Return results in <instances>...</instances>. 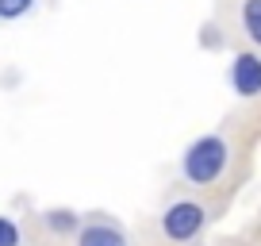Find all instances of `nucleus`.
Listing matches in <instances>:
<instances>
[{
    "instance_id": "39448f33",
    "label": "nucleus",
    "mask_w": 261,
    "mask_h": 246,
    "mask_svg": "<svg viewBox=\"0 0 261 246\" xmlns=\"http://www.w3.org/2000/svg\"><path fill=\"white\" fill-rule=\"evenodd\" d=\"M238 27H242L246 42L261 50V0H242L238 4Z\"/></svg>"
},
{
    "instance_id": "423d86ee",
    "label": "nucleus",
    "mask_w": 261,
    "mask_h": 246,
    "mask_svg": "<svg viewBox=\"0 0 261 246\" xmlns=\"http://www.w3.org/2000/svg\"><path fill=\"white\" fill-rule=\"evenodd\" d=\"M42 223H46V231H54V235H77L85 219L77 212H69V208H50V212L42 215Z\"/></svg>"
},
{
    "instance_id": "20e7f679",
    "label": "nucleus",
    "mask_w": 261,
    "mask_h": 246,
    "mask_svg": "<svg viewBox=\"0 0 261 246\" xmlns=\"http://www.w3.org/2000/svg\"><path fill=\"white\" fill-rule=\"evenodd\" d=\"M77 246H130V235L115 219H85L77 231Z\"/></svg>"
},
{
    "instance_id": "6e6552de",
    "label": "nucleus",
    "mask_w": 261,
    "mask_h": 246,
    "mask_svg": "<svg viewBox=\"0 0 261 246\" xmlns=\"http://www.w3.org/2000/svg\"><path fill=\"white\" fill-rule=\"evenodd\" d=\"M39 0H0V19H23Z\"/></svg>"
},
{
    "instance_id": "0eeeda50",
    "label": "nucleus",
    "mask_w": 261,
    "mask_h": 246,
    "mask_svg": "<svg viewBox=\"0 0 261 246\" xmlns=\"http://www.w3.org/2000/svg\"><path fill=\"white\" fill-rule=\"evenodd\" d=\"M0 246H23V231L12 215H0Z\"/></svg>"
},
{
    "instance_id": "f257e3e1",
    "label": "nucleus",
    "mask_w": 261,
    "mask_h": 246,
    "mask_svg": "<svg viewBox=\"0 0 261 246\" xmlns=\"http://www.w3.org/2000/svg\"><path fill=\"white\" fill-rule=\"evenodd\" d=\"M230 158H234L230 139L223 131H207V135L192 139L180 150L177 173H180V181H185L188 189H212V185H219V181L227 177Z\"/></svg>"
},
{
    "instance_id": "f03ea898",
    "label": "nucleus",
    "mask_w": 261,
    "mask_h": 246,
    "mask_svg": "<svg viewBox=\"0 0 261 246\" xmlns=\"http://www.w3.org/2000/svg\"><path fill=\"white\" fill-rule=\"evenodd\" d=\"M158 231H162L165 242L173 246H188L207 231V208L192 196H180V200H169L158 215Z\"/></svg>"
},
{
    "instance_id": "7ed1b4c3",
    "label": "nucleus",
    "mask_w": 261,
    "mask_h": 246,
    "mask_svg": "<svg viewBox=\"0 0 261 246\" xmlns=\"http://www.w3.org/2000/svg\"><path fill=\"white\" fill-rule=\"evenodd\" d=\"M227 85L238 100H257L261 96V50H238L227 66Z\"/></svg>"
}]
</instances>
